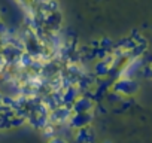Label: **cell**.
I'll list each match as a JSON object with an SVG mask.
<instances>
[{
	"mask_svg": "<svg viewBox=\"0 0 152 143\" xmlns=\"http://www.w3.org/2000/svg\"><path fill=\"white\" fill-rule=\"evenodd\" d=\"M113 91L124 96H133L139 91V84L131 78H121L113 84Z\"/></svg>",
	"mask_w": 152,
	"mask_h": 143,
	"instance_id": "obj_1",
	"label": "cell"
},
{
	"mask_svg": "<svg viewBox=\"0 0 152 143\" xmlns=\"http://www.w3.org/2000/svg\"><path fill=\"white\" fill-rule=\"evenodd\" d=\"M94 107V100L88 96H79L78 100H76L72 104V112L75 113H91Z\"/></svg>",
	"mask_w": 152,
	"mask_h": 143,
	"instance_id": "obj_2",
	"label": "cell"
},
{
	"mask_svg": "<svg viewBox=\"0 0 152 143\" xmlns=\"http://www.w3.org/2000/svg\"><path fill=\"white\" fill-rule=\"evenodd\" d=\"M93 121V113H73L69 119V125L75 130L87 128Z\"/></svg>",
	"mask_w": 152,
	"mask_h": 143,
	"instance_id": "obj_3",
	"label": "cell"
},
{
	"mask_svg": "<svg viewBox=\"0 0 152 143\" xmlns=\"http://www.w3.org/2000/svg\"><path fill=\"white\" fill-rule=\"evenodd\" d=\"M72 118V107H55V110L51 115L52 122H66Z\"/></svg>",
	"mask_w": 152,
	"mask_h": 143,
	"instance_id": "obj_4",
	"label": "cell"
},
{
	"mask_svg": "<svg viewBox=\"0 0 152 143\" xmlns=\"http://www.w3.org/2000/svg\"><path fill=\"white\" fill-rule=\"evenodd\" d=\"M96 139V134L91 128H82V130H78L75 134V140L76 143H93Z\"/></svg>",
	"mask_w": 152,
	"mask_h": 143,
	"instance_id": "obj_5",
	"label": "cell"
},
{
	"mask_svg": "<svg viewBox=\"0 0 152 143\" xmlns=\"http://www.w3.org/2000/svg\"><path fill=\"white\" fill-rule=\"evenodd\" d=\"M109 70H110V63L106 60H102L96 64V73L99 76H106L109 73Z\"/></svg>",
	"mask_w": 152,
	"mask_h": 143,
	"instance_id": "obj_6",
	"label": "cell"
},
{
	"mask_svg": "<svg viewBox=\"0 0 152 143\" xmlns=\"http://www.w3.org/2000/svg\"><path fill=\"white\" fill-rule=\"evenodd\" d=\"M78 93H76V90L73 88V87H70V88H67V91L64 93V97H63V101L66 103V104H73L76 100H78V96H76Z\"/></svg>",
	"mask_w": 152,
	"mask_h": 143,
	"instance_id": "obj_7",
	"label": "cell"
},
{
	"mask_svg": "<svg viewBox=\"0 0 152 143\" xmlns=\"http://www.w3.org/2000/svg\"><path fill=\"white\" fill-rule=\"evenodd\" d=\"M48 143H69V142H67L66 139H63V137H57V136H55V137H52Z\"/></svg>",
	"mask_w": 152,
	"mask_h": 143,
	"instance_id": "obj_8",
	"label": "cell"
},
{
	"mask_svg": "<svg viewBox=\"0 0 152 143\" xmlns=\"http://www.w3.org/2000/svg\"><path fill=\"white\" fill-rule=\"evenodd\" d=\"M104 143H110V142H104Z\"/></svg>",
	"mask_w": 152,
	"mask_h": 143,
	"instance_id": "obj_9",
	"label": "cell"
}]
</instances>
